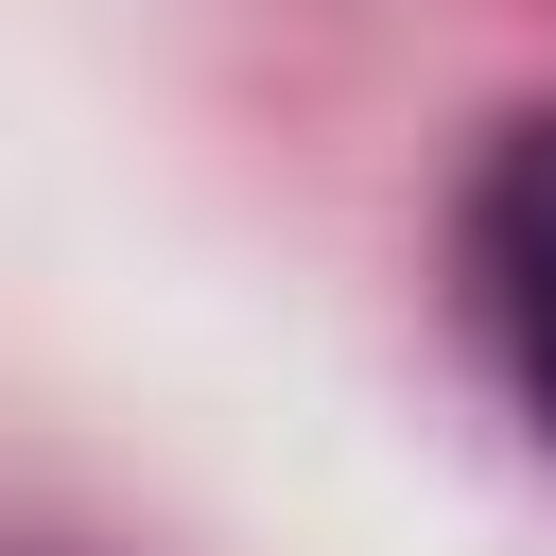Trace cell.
<instances>
[{
	"label": "cell",
	"instance_id": "1",
	"mask_svg": "<svg viewBox=\"0 0 556 556\" xmlns=\"http://www.w3.org/2000/svg\"><path fill=\"white\" fill-rule=\"evenodd\" d=\"M486 278H504L521 400H539V434H556V122H521L504 174H486Z\"/></svg>",
	"mask_w": 556,
	"mask_h": 556
}]
</instances>
